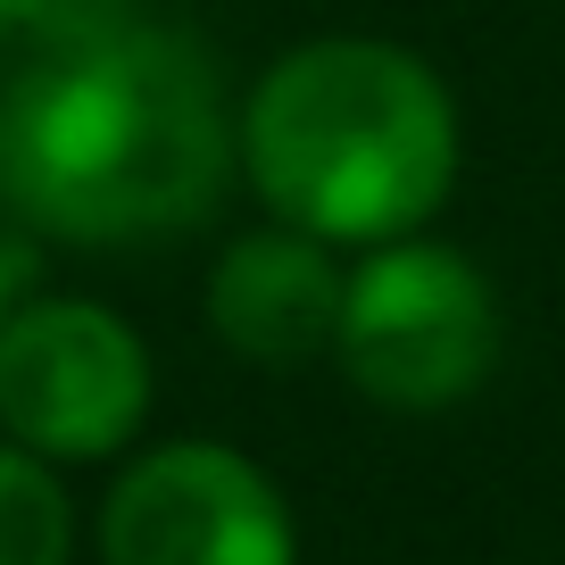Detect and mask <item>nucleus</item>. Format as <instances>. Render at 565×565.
<instances>
[{
	"label": "nucleus",
	"instance_id": "1",
	"mask_svg": "<svg viewBox=\"0 0 565 565\" xmlns=\"http://www.w3.org/2000/svg\"><path fill=\"white\" fill-rule=\"evenodd\" d=\"M233 108L175 25L75 18L0 84V216L34 242L117 249L183 233L225 200Z\"/></svg>",
	"mask_w": 565,
	"mask_h": 565
},
{
	"label": "nucleus",
	"instance_id": "2",
	"mask_svg": "<svg viewBox=\"0 0 565 565\" xmlns=\"http://www.w3.org/2000/svg\"><path fill=\"white\" fill-rule=\"evenodd\" d=\"M249 192L291 233L383 249L424 233L458 183V100L416 51L383 34L291 42L233 108Z\"/></svg>",
	"mask_w": 565,
	"mask_h": 565
},
{
	"label": "nucleus",
	"instance_id": "3",
	"mask_svg": "<svg viewBox=\"0 0 565 565\" xmlns=\"http://www.w3.org/2000/svg\"><path fill=\"white\" fill-rule=\"evenodd\" d=\"M333 358L374 407L399 416L458 407L499 366V291L466 249L399 233L350 266Z\"/></svg>",
	"mask_w": 565,
	"mask_h": 565
},
{
	"label": "nucleus",
	"instance_id": "4",
	"mask_svg": "<svg viewBox=\"0 0 565 565\" xmlns=\"http://www.w3.org/2000/svg\"><path fill=\"white\" fill-rule=\"evenodd\" d=\"M150 341L100 300L34 291L0 324V441L42 466H100L150 424Z\"/></svg>",
	"mask_w": 565,
	"mask_h": 565
},
{
	"label": "nucleus",
	"instance_id": "5",
	"mask_svg": "<svg viewBox=\"0 0 565 565\" xmlns=\"http://www.w3.org/2000/svg\"><path fill=\"white\" fill-rule=\"evenodd\" d=\"M100 565H300L291 499L233 441H159L117 466L92 515Z\"/></svg>",
	"mask_w": 565,
	"mask_h": 565
},
{
	"label": "nucleus",
	"instance_id": "6",
	"mask_svg": "<svg viewBox=\"0 0 565 565\" xmlns=\"http://www.w3.org/2000/svg\"><path fill=\"white\" fill-rule=\"evenodd\" d=\"M341 291H350V266L333 258V242L266 225L216 249L200 308L242 366H308L341 333Z\"/></svg>",
	"mask_w": 565,
	"mask_h": 565
},
{
	"label": "nucleus",
	"instance_id": "7",
	"mask_svg": "<svg viewBox=\"0 0 565 565\" xmlns=\"http://www.w3.org/2000/svg\"><path fill=\"white\" fill-rule=\"evenodd\" d=\"M0 565H75V499L18 441H0Z\"/></svg>",
	"mask_w": 565,
	"mask_h": 565
},
{
	"label": "nucleus",
	"instance_id": "8",
	"mask_svg": "<svg viewBox=\"0 0 565 565\" xmlns=\"http://www.w3.org/2000/svg\"><path fill=\"white\" fill-rule=\"evenodd\" d=\"M34 291H42V249H34V233L0 225V324L18 317Z\"/></svg>",
	"mask_w": 565,
	"mask_h": 565
},
{
	"label": "nucleus",
	"instance_id": "9",
	"mask_svg": "<svg viewBox=\"0 0 565 565\" xmlns=\"http://www.w3.org/2000/svg\"><path fill=\"white\" fill-rule=\"evenodd\" d=\"M58 18H75V0H0V34H51Z\"/></svg>",
	"mask_w": 565,
	"mask_h": 565
}]
</instances>
